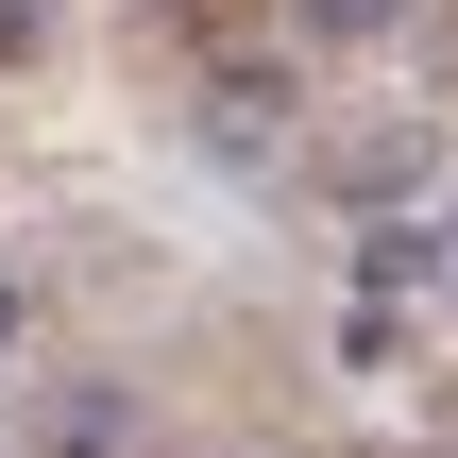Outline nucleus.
I'll return each instance as SVG.
<instances>
[{"label":"nucleus","instance_id":"f257e3e1","mask_svg":"<svg viewBox=\"0 0 458 458\" xmlns=\"http://www.w3.org/2000/svg\"><path fill=\"white\" fill-rule=\"evenodd\" d=\"M119 442H136L119 391H68V408H51V458H119Z\"/></svg>","mask_w":458,"mask_h":458},{"label":"nucleus","instance_id":"f03ea898","mask_svg":"<svg viewBox=\"0 0 458 458\" xmlns=\"http://www.w3.org/2000/svg\"><path fill=\"white\" fill-rule=\"evenodd\" d=\"M391 17H408V0H306V34H340V51H357V34H391Z\"/></svg>","mask_w":458,"mask_h":458},{"label":"nucleus","instance_id":"7ed1b4c3","mask_svg":"<svg viewBox=\"0 0 458 458\" xmlns=\"http://www.w3.org/2000/svg\"><path fill=\"white\" fill-rule=\"evenodd\" d=\"M17 340H34V306H17V272H0V357H17Z\"/></svg>","mask_w":458,"mask_h":458},{"label":"nucleus","instance_id":"20e7f679","mask_svg":"<svg viewBox=\"0 0 458 458\" xmlns=\"http://www.w3.org/2000/svg\"><path fill=\"white\" fill-rule=\"evenodd\" d=\"M0 51H34V0H0Z\"/></svg>","mask_w":458,"mask_h":458}]
</instances>
